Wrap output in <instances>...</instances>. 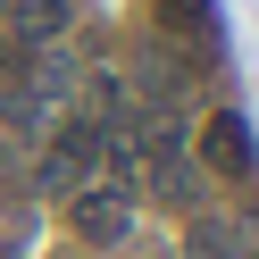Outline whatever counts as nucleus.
Listing matches in <instances>:
<instances>
[{
  "label": "nucleus",
  "mask_w": 259,
  "mask_h": 259,
  "mask_svg": "<svg viewBox=\"0 0 259 259\" xmlns=\"http://www.w3.org/2000/svg\"><path fill=\"white\" fill-rule=\"evenodd\" d=\"M101 142H109V134H101L92 117H67V125L51 134V151H42V184H51V192L67 184V192H75V184L92 176V159H101Z\"/></svg>",
  "instance_id": "obj_2"
},
{
  "label": "nucleus",
  "mask_w": 259,
  "mask_h": 259,
  "mask_svg": "<svg viewBox=\"0 0 259 259\" xmlns=\"http://www.w3.org/2000/svg\"><path fill=\"white\" fill-rule=\"evenodd\" d=\"M67 226H75L84 242H125V234H134V192L75 184V201H67Z\"/></svg>",
  "instance_id": "obj_1"
},
{
  "label": "nucleus",
  "mask_w": 259,
  "mask_h": 259,
  "mask_svg": "<svg viewBox=\"0 0 259 259\" xmlns=\"http://www.w3.org/2000/svg\"><path fill=\"white\" fill-rule=\"evenodd\" d=\"M184 259H234V226H218V218H201L184 234Z\"/></svg>",
  "instance_id": "obj_5"
},
{
  "label": "nucleus",
  "mask_w": 259,
  "mask_h": 259,
  "mask_svg": "<svg viewBox=\"0 0 259 259\" xmlns=\"http://www.w3.org/2000/svg\"><path fill=\"white\" fill-rule=\"evenodd\" d=\"M9 34L42 51L51 34H67V0H9Z\"/></svg>",
  "instance_id": "obj_4"
},
{
  "label": "nucleus",
  "mask_w": 259,
  "mask_h": 259,
  "mask_svg": "<svg viewBox=\"0 0 259 259\" xmlns=\"http://www.w3.org/2000/svg\"><path fill=\"white\" fill-rule=\"evenodd\" d=\"M201 159H209L218 176H251V134H242L234 109H218V117L201 125Z\"/></svg>",
  "instance_id": "obj_3"
}]
</instances>
